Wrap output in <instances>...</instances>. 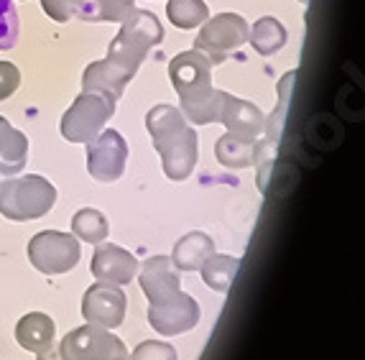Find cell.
<instances>
[{
	"label": "cell",
	"mask_w": 365,
	"mask_h": 360,
	"mask_svg": "<svg viewBox=\"0 0 365 360\" xmlns=\"http://www.w3.org/2000/svg\"><path fill=\"white\" fill-rule=\"evenodd\" d=\"M140 269V289L148 297V304H158V302L169 299L177 292H182V279L179 271L174 269L171 258L166 256H153L148 258Z\"/></svg>",
	"instance_id": "9a60e30c"
},
{
	"label": "cell",
	"mask_w": 365,
	"mask_h": 360,
	"mask_svg": "<svg viewBox=\"0 0 365 360\" xmlns=\"http://www.w3.org/2000/svg\"><path fill=\"white\" fill-rule=\"evenodd\" d=\"M220 123L225 125L232 138L245 140V143H258L263 128H266V118L256 105L248 100L232 98L227 92L222 100V110H220Z\"/></svg>",
	"instance_id": "4fadbf2b"
},
{
	"label": "cell",
	"mask_w": 365,
	"mask_h": 360,
	"mask_svg": "<svg viewBox=\"0 0 365 360\" xmlns=\"http://www.w3.org/2000/svg\"><path fill=\"white\" fill-rule=\"evenodd\" d=\"M294 80H297V72H287L284 80L279 82V105H276V110L271 113V118L266 120V128H263L266 138L258 140V146H256V161H263L261 174H258L261 190H266V174H268V169H271L276 148H279L281 133H284V123H287V110H289V95H292Z\"/></svg>",
	"instance_id": "7c38bea8"
},
{
	"label": "cell",
	"mask_w": 365,
	"mask_h": 360,
	"mask_svg": "<svg viewBox=\"0 0 365 360\" xmlns=\"http://www.w3.org/2000/svg\"><path fill=\"white\" fill-rule=\"evenodd\" d=\"M287 29L281 26L279 19L274 16H263L253 24V29H248V41L250 46L258 51L261 56H274L276 51L284 49L287 43Z\"/></svg>",
	"instance_id": "ffe728a7"
},
{
	"label": "cell",
	"mask_w": 365,
	"mask_h": 360,
	"mask_svg": "<svg viewBox=\"0 0 365 360\" xmlns=\"http://www.w3.org/2000/svg\"><path fill=\"white\" fill-rule=\"evenodd\" d=\"M115 113V100L100 92H82L61 118V135L69 143H90Z\"/></svg>",
	"instance_id": "5b68a950"
},
{
	"label": "cell",
	"mask_w": 365,
	"mask_h": 360,
	"mask_svg": "<svg viewBox=\"0 0 365 360\" xmlns=\"http://www.w3.org/2000/svg\"><path fill=\"white\" fill-rule=\"evenodd\" d=\"M153 148L161 153L164 174L171 182H184L197 166V133L179 108L156 105L146 115Z\"/></svg>",
	"instance_id": "7a4b0ae2"
},
{
	"label": "cell",
	"mask_w": 365,
	"mask_h": 360,
	"mask_svg": "<svg viewBox=\"0 0 365 360\" xmlns=\"http://www.w3.org/2000/svg\"><path fill=\"white\" fill-rule=\"evenodd\" d=\"M237 269H240V261H237V258L220 256V253H210V256L205 258V263L200 266L202 281H205L212 292H220V294L230 292Z\"/></svg>",
	"instance_id": "7402d4cb"
},
{
	"label": "cell",
	"mask_w": 365,
	"mask_h": 360,
	"mask_svg": "<svg viewBox=\"0 0 365 360\" xmlns=\"http://www.w3.org/2000/svg\"><path fill=\"white\" fill-rule=\"evenodd\" d=\"M148 322L158 335L174 337L189 332L200 322V304L192 294L177 292L169 299L148 304Z\"/></svg>",
	"instance_id": "30bf717a"
},
{
	"label": "cell",
	"mask_w": 365,
	"mask_h": 360,
	"mask_svg": "<svg viewBox=\"0 0 365 360\" xmlns=\"http://www.w3.org/2000/svg\"><path fill=\"white\" fill-rule=\"evenodd\" d=\"M171 85L182 100V115L195 125L220 123L225 92L212 87V61L202 51H182L169 64Z\"/></svg>",
	"instance_id": "6da1fadb"
},
{
	"label": "cell",
	"mask_w": 365,
	"mask_h": 360,
	"mask_svg": "<svg viewBox=\"0 0 365 360\" xmlns=\"http://www.w3.org/2000/svg\"><path fill=\"white\" fill-rule=\"evenodd\" d=\"M299 3H304V6H307V3H309V0H299Z\"/></svg>",
	"instance_id": "4dcf8cb0"
},
{
	"label": "cell",
	"mask_w": 365,
	"mask_h": 360,
	"mask_svg": "<svg viewBox=\"0 0 365 360\" xmlns=\"http://www.w3.org/2000/svg\"><path fill=\"white\" fill-rule=\"evenodd\" d=\"M256 146L258 143H245V140H237L230 133H225L215 143V156L222 166L245 169V166L256 164Z\"/></svg>",
	"instance_id": "603a6c76"
},
{
	"label": "cell",
	"mask_w": 365,
	"mask_h": 360,
	"mask_svg": "<svg viewBox=\"0 0 365 360\" xmlns=\"http://www.w3.org/2000/svg\"><path fill=\"white\" fill-rule=\"evenodd\" d=\"M21 34L19 11L13 6V0H0V51H8L16 46Z\"/></svg>",
	"instance_id": "484cf974"
},
{
	"label": "cell",
	"mask_w": 365,
	"mask_h": 360,
	"mask_svg": "<svg viewBox=\"0 0 365 360\" xmlns=\"http://www.w3.org/2000/svg\"><path fill=\"white\" fill-rule=\"evenodd\" d=\"M138 274V258L130 250L113 243H98V250L92 256V276L103 284H130Z\"/></svg>",
	"instance_id": "5bb4252c"
},
{
	"label": "cell",
	"mask_w": 365,
	"mask_h": 360,
	"mask_svg": "<svg viewBox=\"0 0 365 360\" xmlns=\"http://www.w3.org/2000/svg\"><path fill=\"white\" fill-rule=\"evenodd\" d=\"M135 74L123 69L120 64L110 59L103 61H92L90 67L82 74V92H100V95H108V98L118 100L123 98L125 85L133 80Z\"/></svg>",
	"instance_id": "2e32d148"
},
{
	"label": "cell",
	"mask_w": 365,
	"mask_h": 360,
	"mask_svg": "<svg viewBox=\"0 0 365 360\" xmlns=\"http://www.w3.org/2000/svg\"><path fill=\"white\" fill-rule=\"evenodd\" d=\"M215 253V240L207 232H187L182 240H177L174 245V256L171 263L177 271H200V266L205 263V258Z\"/></svg>",
	"instance_id": "d6986e66"
},
{
	"label": "cell",
	"mask_w": 365,
	"mask_h": 360,
	"mask_svg": "<svg viewBox=\"0 0 365 360\" xmlns=\"http://www.w3.org/2000/svg\"><path fill=\"white\" fill-rule=\"evenodd\" d=\"M130 360H177V350L171 342L146 340L130 353Z\"/></svg>",
	"instance_id": "4316f807"
},
{
	"label": "cell",
	"mask_w": 365,
	"mask_h": 360,
	"mask_svg": "<svg viewBox=\"0 0 365 360\" xmlns=\"http://www.w3.org/2000/svg\"><path fill=\"white\" fill-rule=\"evenodd\" d=\"M54 335H56V324L49 314L43 312H31L24 314L16 324V340L24 350L29 353H43L46 348L54 345Z\"/></svg>",
	"instance_id": "e0dca14e"
},
{
	"label": "cell",
	"mask_w": 365,
	"mask_h": 360,
	"mask_svg": "<svg viewBox=\"0 0 365 360\" xmlns=\"http://www.w3.org/2000/svg\"><path fill=\"white\" fill-rule=\"evenodd\" d=\"M166 16L177 29L189 31L210 19V8L205 6V0H169L166 3Z\"/></svg>",
	"instance_id": "d4e9b609"
},
{
	"label": "cell",
	"mask_w": 365,
	"mask_h": 360,
	"mask_svg": "<svg viewBox=\"0 0 365 360\" xmlns=\"http://www.w3.org/2000/svg\"><path fill=\"white\" fill-rule=\"evenodd\" d=\"M36 360H64L59 353V348L56 345H51V348H46L43 353H36Z\"/></svg>",
	"instance_id": "f546056e"
},
{
	"label": "cell",
	"mask_w": 365,
	"mask_h": 360,
	"mask_svg": "<svg viewBox=\"0 0 365 360\" xmlns=\"http://www.w3.org/2000/svg\"><path fill=\"white\" fill-rule=\"evenodd\" d=\"M29 261L46 276H59L72 271L79 263V240L69 232L43 230L29 240Z\"/></svg>",
	"instance_id": "8992f818"
},
{
	"label": "cell",
	"mask_w": 365,
	"mask_h": 360,
	"mask_svg": "<svg viewBox=\"0 0 365 360\" xmlns=\"http://www.w3.org/2000/svg\"><path fill=\"white\" fill-rule=\"evenodd\" d=\"M79 6H82V0H41L43 13L56 24H67L69 19H74Z\"/></svg>",
	"instance_id": "83f0119b"
},
{
	"label": "cell",
	"mask_w": 365,
	"mask_h": 360,
	"mask_svg": "<svg viewBox=\"0 0 365 360\" xmlns=\"http://www.w3.org/2000/svg\"><path fill=\"white\" fill-rule=\"evenodd\" d=\"M29 138L16 130L6 118H0V174L13 177L26 166Z\"/></svg>",
	"instance_id": "ac0fdd59"
},
{
	"label": "cell",
	"mask_w": 365,
	"mask_h": 360,
	"mask_svg": "<svg viewBox=\"0 0 365 360\" xmlns=\"http://www.w3.org/2000/svg\"><path fill=\"white\" fill-rule=\"evenodd\" d=\"M59 353L64 360H128V350L120 337L92 322L67 332L59 342Z\"/></svg>",
	"instance_id": "52a82bcc"
},
{
	"label": "cell",
	"mask_w": 365,
	"mask_h": 360,
	"mask_svg": "<svg viewBox=\"0 0 365 360\" xmlns=\"http://www.w3.org/2000/svg\"><path fill=\"white\" fill-rule=\"evenodd\" d=\"M135 8V0H82L77 16L90 24H123Z\"/></svg>",
	"instance_id": "44dd1931"
},
{
	"label": "cell",
	"mask_w": 365,
	"mask_h": 360,
	"mask_svg": "<svg viewBox=\"0 0 365 360\" xmlns=\"http://www.w3.org/2000/svg\"><path fill=\"white\" fill-rule=\"evenodd\" d=\"M21 85V72L11 61H0V100H8Z\"/></svg>",
	"instance_id": "f1b7e54d"
},
{
	"label": "cell",
	"mask_w": 365,
	"mask_h": 360,
	"mask_svg": "<svg viewBox=\"0 0 365 360\" xmlns=\"http://www.w3.org/2000/svg\"><path fill=\"white\" fill-rule=\"evenodd\" d=\"M128 143L118 130H103L87 143V171L98 182H115L125 171Z\"/></svg>",
	"instance_id": "9c48e42d"
},
{
	"label": "cell",
	"mask_w": 365,
	"mask_h": 360,
	"mask_svg": "<svg viewBox=\"0 0 365 360\" xmlns=\"http://www.w3.org/2000/svg\"><path fill=\"white\" fill-rule=\"evenodd\" d=\"M56 202V190L49 179L29 174L21 179H6L0 182V215L8 220L26 222L38 220Z\"/></svg>",
	"instance_id": "277c9868"
},
{
	"label": "cell",
	"mask_w": 365,
	"mask_h": 360,
	"mask_svg": "<svg viewBox=\"0 0 365 360\" xmlns=\"http://www.w3.org/2000/svg\"><path fill=\"white\" fill-rule=\"evenodd\" d=\"M108 232H110L108 220H105V215L100 210L85 207L72 217V235L77 240L103 243V240H108Z\"/></svg>",
	"instance_id": "cb8c5ba5"
},
{
	"label": "cell",
	"mask_w": 365,
	"mask_h": 360,
	"mask_svg": "<svg viewBox=\"0 0 365 360\" xmlns=\"http://www.w3.org/2000/svg\"><path fill=\"white\" fill-rule=\"evenodd\" d=\"M161 41H164V29H161L156 16L151 11L133 8L128 19L123 21L118 36L110 41L108 59L135 74L143 59L148 56V51Z\"/></svg>",
	"instance_id": "3957f363"
},
{
	"label": "cell",
	"mask_w": 365,
	"mask_h": 360,
	"mask_svg": "<svg viewBox=\"0 0 365 360\" xmlns=\"http://www.w3.org/2000/svg\"><path fill=\"white\" fill-rule=\"evenodd\" d=\"M248 29L243 16L237 13H220L205 21L202 31L197 34L195 49L202 51L212 64L225 61L230 51H237L248 41Z\"/></svg>",
	"instance_id": "ba28073f"
},
{
	"label": "cell",
	"mask_w": 365,
	"mask_h": 360,
	"mask_svg": "<svg viewBox=\"0 0 365 360\" xmlns=\"http://www.w3.org/2000/svg\"><path fill=\"white\" fill-rule=\"evenodd\" d=\"M128 297L115 284H92L82 297V317L92 324H100L105 330H115L125 319Z\"/></svg>",
	"instance_id": "8fae6325"
}]
</instances>
